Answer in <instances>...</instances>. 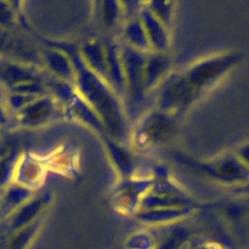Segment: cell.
I'll list each match as a JSON object with an SVG mask.
<instances>
[{
	"label": "cell",
	"instance_id": "7",
	"mask_svg": "<svg viewBox=\"0 0 249 249\" xmlns=\"http://www.w3.org/2000/svg\"><path fill=\"white\" fill-rule=\"evenodd\" d=\"M58 104L50 93L38 96L15 114L17 122L25 128L45 125L56 115Z\"/></svg>",
	"mask_w": 249,
	"mask_h": 249
},
{
	"label": "cell",
	"instance_id": "17",
	"mask_svg": "<svg viewBox=\"0 0 249 249\" xmlns=\"http://www.w3.org/2000/svg\"><path fill=\"white\" fill-rule=\"evenodd\" d=\"M170 61L165 53L150 52L146 53L143 70L144 91L153 88L165 76L169 69Z\"/></svg>",
	"mask_w": 249,
	"mask_h": 249
},
{
	"label": "cell",
	"instance_id": "29",
	"mask_svg": "<svg viewBox=\"0 0 249 249\" xmlns=\"http://www.w3.org/2000/svg\"><path fill=\"white\" fill-rule=\"evenodd\" d=\"M9 111L4 104H0V127L4 126L8 122Z\"/></svg>",
	"mask_w": 249,
	"mask_h": 249
},
{
	"label": "cell",
	"instance_id": "30",
	"mask_svg": "<svg viewBox=\"0 0 249 249\" xmlns=\"http://www.w3.org/2000/svg\"><path fill=\"white\" fill-rule=\"evenodd\" d=\"M7 95H8L7 89L0 83V104H4L5 105V102H6V99H7Z\"/></svg>",
	"mask_w": 249,
	"mask_h": 249
},
{
	"label": "cell",
	"instance_id": "13",
	"mask_svg": "<svg viewBox=\"0 0 249 249\" xmlns=\"http://www.w3.org/2000/svg\"><path fill=\"white\" fill-rule=\"evenodd\" d=\"M44 62L53 78L74 84L75 69L67 53L56 47H51L43 53Z\"/></svg>",
	"mask_w": 249,
	"mask_h": 249
},
{
	"label": "cell",
	"instance_id": "6",
	"mask_svg": "<svg viewBox=\"0 0 249 249\" xmlns=\"http://www.w3.org/2000/svg\"><path fill=\"white\" fill-rule=\"evenodd\" d=\"M152 181V177L122 178L113 190L112 204L114 208L122 214L133 216L138 211L141 199Z\"/></svg>",
	"mask_w": 249,
	"mask_h": 249
},
{
	"label": "cell",
	"instance_id": "28",
	"mask_svg": "<svg viewBox=\"0 0 249 249\" xmlns=\"http://www.w3.org/2000/svg\"><path fill=\"white\" fill-rule=\"evenodd\" d=\"M234 155L247 168H249V141L239 145L235 150Z\"/></svg>",
	"mask_w": 249,
	"mask_h": 249
},
{
	"label": "cell",
	"instance_id": "4",
	"mask_svg": "<svg viewBox=\"0 0 249 249\" xmlns=\"http://www.w3.org/2000/svg\"><path fill=\"white\" fill-rule=\"evenodd\" d=\"M182 206H194L191 196L165 173H161L153 178L141 199L138 211Z\"/></svg>",
	"mask_w": 249,
	"mask_h": 249
},
{
	"label": "cell",
	"instance_id": "21",
	"mask_svg": "<svg viewBox=\"0 0 249 249\" xmlns=\"http://www.w3.org/2000/svg\"><path fill=\"white\" fill-rule=\"evenodd\" d=\"M21 153L18 148H11L0 156V190L14 182L16 168Z\"/></svg>",
	"mask_w": 249,
	"mask_h": 249
},
{
	"label": "cell",
	"instance_id": "18",
	"mask_svg": "<svg viewBox=\"0 0 249 249\" xmlns=\"http://www.w3.org/2000/svg\"><path fill=\"white\" fill-rule=\"evenodd\" d=\"M35 194L36 192L16 182H12L10 185H8L3 190V193L0 196L3 219L5 220L7 217H9L15 210L32 198Z\"/></svg>",
	"mask_w": 249,
	"mask_h": 249
},
{
	"label": "cell",
	"instance_id": "11",
	"mask_svg": "<svg viewBox=\"0 0 249 249\" xmlns=\"http://www.w3.org/2000/svg\"><path fill=\"white\" fill-rule=\"evenodd\" d=\"M46 175L44 165L30 154H21L16 168L14 182L34 192L43 184Z\"/></svg>",
	"mask_w": 249,
	"mask_h": 249
},
{
	"label": "cell",
	"instance_id": "23",
	"mask_svg": "<svg viewBox=\"0 0 249 249\" xmlns=\"http://www.w3.org/2000/svg\"><path fill=\"white\" fill-rule=\"evenodd\" d=\"M189 234L183 228H176L160 238L157 237L156 249H186Z\"/></svg>",
	"mask_w": 249,
	"mask_h": 249
},
{
	"label": "cell",
	"instance_id": "33",
	"mask_svg": "<svg viewBox=\"0 0 249 249\" xmlns=\"http://www.w3.org/2000/svg\"><path fill=\"white\" fill-rule=\"evenodd\" d=\"M186 249H187V248H186Z\"/></svg>",
	"mask_w": 249,
	"mask_h": 249
},
{
	"label": "cell",
	"instance_id": "1",
	"mask_svg": "<svg viewBox=\"0 0 249 249\" xmlns=\"http://www.w3.org/2000/svg\"><path fill=\"white\" fill-rule=\"evenodd\" d=\"M239 60L237 53H220L167 76L158 95V109L176 118L218 84Z\"/></svg>",
	"mask_w": 249,
	"mask_h": 249
},
{
	"label": "cell",
	"instance_id": "24",
	"mask_svg": "<svg viewBox=\"0 0 249 249\" xmlns=\"http://www.w3.org/2000/svg\"><path fill=\"white\" fill-rule=\"evenodd\" d=\"M100 4V15L103 24L106 27H114L118 24V21L122 17V8L120 7V3L105 1Z\"/></svg>",
	"mask_w": 249,
	"mask_h": 249
},
{
	"label": "cell",
	"instance_id": "15",
	"mask_svg": "<svg viewBox=\"0 0 249 249\" xmlns=\"http://www.w3.org/2000/svg\"><path fill=\"white\" fill-rule=\"evenodd\" d=\"M38 80H41L40 76L32 66L16 61L0 63V83L7 91L16 86Z\"/></svg>",
	"mask_w": 249,
	"mask_h": 249
},
{
	"label": "cell",
	"instance_id": "32",
	"mask_svg": "<svg viewBox=\"0 0 249 249\" xmlns=\"http://www.w3.org/2000/svg\"><path fill=\"white\" fill-rule=\"evenodd\" d=\"M4 219H3V214H2V209H1V204H0V224L2 223V221H3Z\"/></svg>",
	"mask_w": 249,
	"mask_h": 249
},
{
	"label": "cell",
	"instance_id": "19",
	"mask_svg": "<svg viewBox=\"0 0 249 249\" xmlns=\"http://www.w3.org/2000/svg\"><path fill=\"white\" fill-rule=\"evenodd\" d=\"M44 224V215L18 230L6 238L5 249H29L37 238Z\"/></svg>",
	"mask_w": 249,
	"mask_h": 249
},
{
	"label": "cell",
	"instance_id": "8",
	"mask_svg": "<svg viewBox=\"0 0 249 249\" xmlns=\"http://www.w3.org/2000/svg\"><path fill=\"white\" fill-rule=\"evenodd\" d=\"M52 200L53 196L50 193L35 194L32 198L15 210L4 220L6 225V238L44 215L45 209L50 205Z\"/></svg>",
	"mask_w": 249,
	"mask_h": 249
},
{
	"label": "cell",
	"instance_id": "26",
	"mask_svg": "<svg viewBox=\"0 0 249 249\" xmlns=\"http://www.w3.org/2000/svg\"><path fill=\"white\" fill-rule=\"evenodd\" d=\"M36 97H38V96L27 95V94H22V93H18V92H8L5 106L8 109V111H12L16 114L22 107H24L26 104H28L30 101H32Z\"/></svg>",
	"mask_w": 249,
	"mask_h": 249
},
{
	"label": "cell",
	"instance_id": "27",
	"mask_svg": "<svg viewBox=\"0 0 249 249\" xmlns=\"http://www.w3.org/2000/svg\"><path fill=\"white\" fill-rule=\"evenodd\" d=\"M17 11L12 2L0 1V30L10 28L15 24Z\"/></svg>",
	"mask_w": 249,
	"mask_h": 249
},
{
	"label": "cell",
	"instance_id": "20",
	"mask_svg": "<svg viewBox=\"0 0 249 249\" xmlns=\"http://www.w3.org/2000/svg\"><path fill=\"white\" fill-rule=\"evenodd\" d=\"M124 38L125 41L124 44L136 51L142 53L152 52L146 32L138 17L128 19L124 24Z\"/></svg>",
	"mask_w": 249,
	"mask_h": 249
},
{
	"label": "cell",
	"instance_id": "22",
	"mask_svg": "<svg viewBox=\"0 0 249 249\" xmlns=\"http://www.w3.org/2000/svg\"><path fill=\"white\" fill-rule=\"evenodd\" d=\"M157 237L148 230H137L129 233L124 241V249H156Z\"/></svg>",
	"mask_w": 249,
	"mask_h": 249
},
{
	"label": "cell",
	"instance_id": "16",
	"mask_svg": "<svg viewBox=\"0 0 249 249\" xmlns=\"http://www.w3.org/2000/svg\"><path fill=\"white\" fill-rule=\"evenodd\" d=\"M105 148L117 172L122 178L132 177L135 170V161L132 153L123 146V143L115 139L104 136L103 138Z\"/></svg>",
	"mask_w": 249,
	"mask_h": 249
},
{
	"label": "cell",
	"instance_id": "5",
	"mask_svg": "<svg viewBox=\"0 0 249 249\" xmlns=\"http://www.w3.org/2000/svg\"><path fill=\"white\" fill-rule=\"evenodd\" d=\"M209 178L224 184H240L249 180V168L232 154H224L210 160L196 163Z\"/></svg>",
	"mask_w": 249,
	"mask_h": 249
},
{
	"label": "cell",
	"instance_id": "25",
	"mask_svg": "<svg viewBox=\"0 0 249 249\" xmlns=\"http://www.w3.org/2000/svg\"><path fill=\"white\" fill-rule=\"evenodd\" d=\"M146 5L150 11L162 22V24L168 28L173 17V3L149 2Z\"/></svg>",
	"mask_w": 249,
	"mask_h": 249
},
{
	"label": "cell",
	"instance_id": "31",
	"mask_svg": "<svg viewBox=\"0 0 249 249\" xmlns=\"http://www.w3.org/2000/svg\"><path fill=\"white\" fill-rule=\"evenodd\" d=\"M5 39H6V37L3 35L2 32H0V52H1V50L3 49L4 43H5Z\"/></svg>",
	"mask_w": 249,
	"mask_h": 249
},
{
	"label": "cell",
	"instance_id": "2",
	"mask_svg": "<svg viewBox=\"0 0 249 249\" xmlns=\"http://www.w3.org/2000/svg\"><path fill=\"white\" fill-rule=\"evenodd\" d=\"M53 47L61 49L70 56L75 69L74 87L97 114L106 134L116 141L124 143L128 139L129 132L119 95L105 80L87 67L77 48L65 44H53Z\"/></svg>",
	"mask_w": 249,
	"mask_h": 249
},
{
	"label": "cell",
	"instance_id": "3",
	"mask_svg": "<svg viewBox=\"0 0 249 249\" xmlns=\"http://www.w3.org/2000/svg\"><path fill=\"white\" fill-rule=\"evenodd\" d=\"M176 128V118L157 108L147 113L129 133L131 149L137 153L151 152L171 140Z\"/></svg>",
	"mask_w": 249,
	"mask_h": 249
},
{
	"label": "cell",
	"instance_id": "10",
	"mask_svg": "<svg viewBox=\"0 0 249 249\" xmlns=\"http://www.w3.org/2000/svg\"><path fill=\"white\" fill-rule=\"evenodd\" d=\"M64 115L70 120L76 121L99 134H106L102 122L93 109L77 92L72 94L68 101L63 105Z\"/></svg>",
	"mask_w": 249,
	"mask_h": 249
},
{
	"label": "cell",
	"instance_id": "12",
	"mask_svg": "<svg viewBox=\"0 0 249 249\" xmlns=\"http://www.w3.org/2000/svg\"><path fill=\"white\" fill-rule=\"evenodd\" d=\"M138 18L144 27L152 52L164 53L168 46V28L150 11L147 5L140 7Z\"/></svg>",
	"mask_w": 249,
	"mask_h": 249
},
{
	"label": "cell",
	"instance_id": "14",
	"mask_svg": "<svg viewBox=\"0 0 249 249\" xmlns=\"http://www.w3.org/2000/svg\"><path fill=\"white\" fill-rule=\"evenodd\" d=\"M78 52L87 67L107 82L105 43H101L96 39H90L84 42L78 48Z\"/></svg>",
	"mask_w": 249,
	"mask_h": 249
},
{
	"label": "cell",
	"instance_id": "9",
	"mask_svg": "<svg viewBox=\"0 0 249 249\" xmlns=\"http://www.w3.org/2000/svg\"><path fill=\"white\" fill-rule=\"evenodd\" d=\"M195 211V206L168 207L137 211L133 217L139 223L149 227H166L189 218Z\"/></svg>",
	"mask_w": 249,
	"mask_h": 249
}]
</instances>
